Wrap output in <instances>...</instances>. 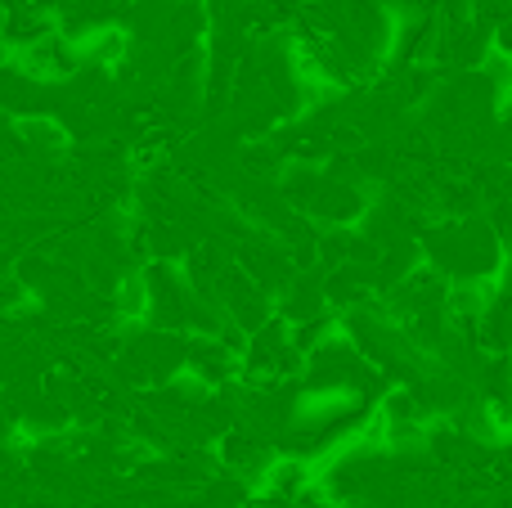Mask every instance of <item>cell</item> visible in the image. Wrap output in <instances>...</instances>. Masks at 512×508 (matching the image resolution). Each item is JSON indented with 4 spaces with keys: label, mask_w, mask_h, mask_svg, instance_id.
I'll use <instances>...</instances> for the list:
<instances>
[{
    "label": "cell",
    "mask_w": 512,
    "mask_h": 508,
    "mask_svg": "<svg viewBox=\"0 0 512 508\" xmlns=\"http://www.w3.org/2000/svg\"><path fill=\"white\" fill-rule=\"evenodd\" d=\"M364 207H369V194H364V185H355V180H319L315 198L306 203V221H319V225H355L364 216Z\"/></svg>",
    "instance_id": "cell-1"
},
{
    "label": "cell",
    "mask_w": 512,
    "mask_h": 508,
    "mask_svg": "<svg viewBox=\"0 0 512 508\" xmlns=\"http://www.w3.org/2000/svg\"><path fill=\"white\" fill-rule=\"evenodd\" d=\"M18 59L14 63H23L32 77H41V81H68L72 72H77V63H81V50H77V41H68L63 32H45L41 41H32V45H23V50H14Z\"/></svg>",
    "instance_id": "cell-2"
},
{
    "label": "cell",
    "mask_w": 512,
    "mask_h": 508,
    "mask_svg": "<svg viewBox=\"0 0 512 508\" xmlns=\"http://www.w3.org/2000/svg\"><path fill=\"white\" fill-rule=\"evenodd\" d=\"M14 131H18V144H23V158L32 162H63L72 149L59 117H18Z\"/></svg>",
    "instance_id": "cell-3"
}]
</instances>
